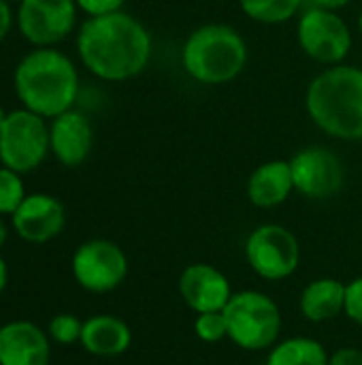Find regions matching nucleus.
I'll return each mask as SVG.
<instances>
[{"label":"nucleus","instance_id":"nucleus-29","mask_svg":"<svg viewBox=\"0 0 362 365\" xmlns=\"http://www.w3.org/2000/svg\"><path fill=\"white\" fill-rule=\"evenodd\" d=\"M6 282H9V267H6V261L0 257V295L6 289Z\"/></svg>","mask_w":362,"mask_h":365},{"label":"nucleus","instance_id":"nucleus-30","mask_svg":"<svg viewBox=\"0 0 362 365\" xmlns=\"http://www.w3.org/2000/svg\"><path fill=\"white\" fill-rule=\"evenodd\" d=\"M6 237H9V229H6L4 220L0 218V250H2V246L6 244Z\"/></svg>","mask_w":362,"mask_h":365},{"label":"nucleus","instance_id":"nucleus-10","mask_svg":"<svg viewBox=\"0 0 362 365\" xmlns=\"http://www.w3.org/2000/svg\"><path fill=\"white\" fill-rule=\"evenodd\" d=\"M290 169L294 190L316 201L335 197L346 182L344 165L337 154L320 145H312L297 152L290 158Z\"/></svg>","mask_w":362,"mask_h":365},{"label":"nucleus","instance_id":"nucleus-1","mask_svg":"<svg viewBox=\"0 0 362 365\" xmlns=\"http://www.w3.org/2000/svg\"><path fill=\"white\" fill-rule=\"evenodd\" d=\"M77 49L90 73L105 81H124L147 66L151 36L139 19L115 11L85 19L77 36Z\"/></svg>","mask_w":362,"mask_h":365},{"label":"nucleus","instance_id":"nucleus-32","mask_svg":"<svg viewBox=\"0 0 362 365\" xmlns=\"http://www.w3.org/2000/svg\"><path fill=\"white\" fill-rule=\"evenodd\" d=\"M358 28H361V34H362V13H361V17H358Z\"/></svg>","mask_w":362,"mask_h":365},{"label":"nucleus","instance_id":"nucleus-8","mask_svg":"<svg viewBox=\"0 0 362 365\" xmlns=\"http://www.w3.org/2000/svg\"><path fill=\"white\" fill-rule=\"evenodd\" d=\"M75 282L87 293H111L119 289L128 276V257L111 240H87L83 242L70 261Z\"/></svg>","mask_w":362,"mask_h":365},{"label":"nucleus","instance_id":"nucleus-12","mask_svg":"<svg viewBox=\"0 0 362 365\" xmlns=\"http://www.w3.org/2000/svg\"><path fill=\"white\" fill-rule=\"evenodd\" d=\"M233 293L228 276L209 263H192L179 276V295L194 314L224 310Z\"/></svg>","mask_w":362,"mask_h":365},{"label":"nucleus","instance_id":"nucleus-9","mask_svg":"<svg viewBox=\"0 0 362 365\" xmlns=\"http://www.w3.org/2000/svg\"><path fill=\"white\" fill-rule=\"evenodd\" d=\"M301 49L322 64H339L352 49V34L348 24L329 9L312 6L299 19Z\"/></svg>","mask_w":362,"mask_h":365},{"label":"nucleus","instance_id":"nucleus-20","mask_svg":"<svg viewBox=\"0 0 362 365\" xmlns=\"http://www.w3.org/2000/svg\"><path fill=\"white\" fill-rule=\"evenodd\" d=\"M243 13L260 24H284L297 15L303 0H239Z\"/></svg>","mask_w":362,"mask_h":365},{"label":"nucleus","instance_id":"nucleus-5","mask_svg":"<svg viewBox=\"0 0 362 365\" xmlns=\"http://www.w3.org/2000/svg\"><path fill=\"white\" fill-rule=\"evenodd\" d=\"M228 340L241 351H269L282 336V310L277 302L254 289L233 293L224 308Z\"/></svg>","mask_w":362,"mask_h":365},{"label":"nucleus","instance_id":"nucleus-22","mask_svg":"<svg viewBox=\"0 0 362 365\" xmlns=\"http://www.w3.org/2000/svg\"><path fill=\"white\" fill-rule=\"evenodd\" d=\"M194 334L205 344H218V342L226 340L228 338V329H226L224 310L196 314V319H194Z\"/></svg>","mask_w":362,"mask_h":365},{"label":"nucleus","instance_id":"nucleus-23","mask_svg":"<svg viewBox=\"0 0 362 365\" xmlns=\"http://www.w3.org/2000/svg\"><path fill=\"white\" fill-rule=\"evenodd\" d=\"M81 331H83V321H79L75 314H55L49 325H47V336L49 340L58 342V344H75L81 340Z\"/></svg>","mask_w":362,"mask_h":365},{"label":"nucleus","instance_id":"nucleus-28","mask_svg":"<svg viewBox=\"0 0 362 365\" xmlns=\"http://www.w3.org/2000/svg\"><path fill=\"white\" fill-rule=\"evenodd\" d=\"M314 6H318V9H329V11H337V9H341V6H346L350 0H309Z\"/></svg>","mask_w":362,"mask_h":365},{"label":"nucleus","instance_id":"nucleus-2","mask_svg":"<svg viewBox=\"0 0 362 365\" xmlns=\"http://www.w3.org/2000/svg\"><path fill=\"white\" fill-rule=\"evenodd\" d=\"M15 92L28 111L53 120L77 101L79 75L62 51L36 47L15 68Z\"/></svg>","mask_w":362,"mask_h":365},{"label":"nucleus","instance_id":"nucleus-31","mask_svg":"<svg viewBox=\"0 0 362 365\" xmlns=\"http://www.w3.org/2000/svg\"><path fill=\"white\" fill-rule=\"evenodd\" d=\"M4 122H6V113H4V109L0 107V130H2V126H4Z\"/></svg>","mask_w":362,"mask_h":365},{"label":"nucleus","instance_id":"nucleus-33","mask_svg":"<svg viewBox=\"0 0 362 365\" xmlns=\"http://www.w3.org/2000/svg\"><path fill=\"white\" fill-rule=\"evenodd\" d=\"M6 2H21V0H6Z\"/></svg>","mask_w":362,"mask_h":365},{"label":"nucleus","instance_id":"nucleus-7","mask_svg":"<svg viewBox=\"0 0 362 365\" xmlns=\"http://www.w3.org/2000/svg\"><path fill=\"white\" fill-rule=\"evenodd\" d=\"M49 152V128L45 118L17 109L6 113V122L0 130V160L2 167L30 173L34 171Z\"/></svg>","mask_w":362,"mask_h":365},{"label":"nucleus","instance_id":"nucleus-3","mask_svg":"<svg viewBox=\"0 0 362 365\" xmlns=\"http://www.w3.org/2000/svg\"><path fill=\"white\" fill-rule=\"evenodd\" d=\"M307 111L314 124L344 141L362 139V68L335 64L307 88Z\"/></svg>","mask_w":362,"mask_h":365},{"label":"nucleus","instance_id":"nucleus-4","mask_svg":"<svg viewBox=\"0 0 362 365\" xmlns=\"http://www.w3.org/2000/svg\"><path fill=\"white\" fill-rule=\"evenodd\" d=\"M181 62L186 73L198 83H228L245 68L247 45L235 28L226 24H207L186 38Z\"/></svg>","mask_w":362,"mask_h":365},{"label":"nucleus","instance_id":"nucleus-13","mask_svg":"<svg viewBox=\"0 0 362 365\" xmlns=\"http://www.w3.org/2000/svg\"><path fill=\"white\" fill-rule=\"evenodd\" d=\"M13 229L15 233L30 244H45L58 237L66 222L64 205L51 195H26L21 205L15 210Z\"/></svg>","mask_w":362,"mask_h":365},{"label":"nucleus","instance_id":"nucleus-11","mask_svg":"<svg viewBox=\"0 0 362 365\" xmlns=\"http://www.w3.org/2000/svg\"><path fill=\"white\" fill-rule=\"evenodd\" d=\"M77 21L75 0H21L17 24L36 47H49L66 38Z\"/></svg>","mask_w":362,"mask_h":365},{"label":"nucleus","instance_id":"nucleus-16","mask_svg":"<svg viewBox=\"0 0 362 365\" xmlns=\"http://www.w3.org/2000/svg\"><path fill=\"white\" fill-rule=\"evenodd\" d=\"M81 346L94 357H119L132 344V331L126 321L113 314H94L83 321Z\"/></svg>","mask_w":362,"mask_h":365},{"label":"nucleus","instance_id":"nucleus-19","mask_svg":"<svg viewBox=\"0 0 362 365\" xmlns=\"http://www.w3.org/2000/svg\"><path fill=\"white\" fill-rule=\"evenodd\" d=\"M329 351L322 342L307 336H292L275 342L267 351L265 365H326Z\"/></svg>","mask_w":362,"mask_h":365},{"label":"nucleus","instance_id":"nucleus-25","mask_svg":"<svg viewBox=\"0 0 362 365\" xmlns=\"http://www.w3.org/2000/svg\"><path fill=\"white\" fill-rule=\"evenodd\" d=\"M77 6L81 11H85L90 17H96V15H107V13H115L122 9L124 0H75Z\"/></svg>","mask_w":362,"mask_h":365},{"label":"nucleus","instance_id":"nucleus-18","mask_svg":"<svg viewBox=\"0 0 362 365\" xmlns=\"http://www.w3.org/2000/svg\"><path fill=\"white\" fill-rule=\"evenodd\" d=\"M344 306L346 284L331 276L312 280L299 297L301 317L309 323H329L344 314Z\"/></svg>","mask_w":362,"mask_h":365},{"label":"nucleus","instance_id":"nucleus-26","mask_svg":"<svg viewBox=\"0 0 362 365\" xmlns=\"http://www.w3.org/2000/svg\"><path fill=\"white\" fill-rule=\"evenodd\" d=\"M326 365H362V351L356 346H344L329 355Z\"/></svg>","mask_w":362,"mask_h":365},{"label":"nucleus","instance_id":"nucleus-14","mask_svg":"<svg viewBox=\"0 0 362 365\" xmlns=\"http://www.w3.org/2000/svg\"><path fill=\"white\" fill-rule=\"evenodd\" d=\"M49 336L30 321L0 327V365H49Z\"/></svg>","mask_w":362,"mask_h":365},{"label":"nucleus","instance_id":"nucleus-15","mask_svg":"<svg viewBox=\"0 0 362 365\" xmlns=\"http://www.w3.org/2000/svg\"><path fill=\"white\" fill-rule=\"evenodd\" d=\"M92 145L94 130L83 113L68 109L53 118L49 128V150L62 165L77 167L85 163L92 152Z\"/></svg>","mask_w":362,"mask_h":365},{"label":"nucleus","instance_id":"nucleus-21","mask_svg":"<svg viewBox=\"0 0 362 365\" xmlns=\"http://www.w3.org/2000/svg\"><path fill=\"white\" fill-rule=\"evenodd\" d=\"M23 199H26V190L19 173L0 167V216L2 214L13 216Z\"/></svg>","mask_w":362,"mask_h":365},{"label":"nucleus","instance_id":"nucleus-6","mask_svg":"<svg viewBox=\"0 0 362 365\" xmlns=\"http://www.w3.org/2000/svg\"><path fill=\"white\" fill-rule=\"evenodd\" d=\"M243 255L250 269L271 282L290 278L301 265V244L297 235L273 222L260 225L247 235Z\"/></svg>","mask_w":362,"mask_h":365},{"label":"nucleus","instance_id":"nucleus-24","mask_svg":"<svg viewBox=\"0 0 362 365\" xmlns=\"http://www.w3.org/2000/svg\"><path fill=\"white\" fill-rule=\"evenodd\" d=\"M344 314L354 323L362 327V276L350 280L346 284V306Z\"/></svg>","mask_w":362,"mask_h":365},{"label":"nucleus","instance_id":"nucleus-27","mask_svg":"<svg viewBox=\"0 0 362 365\" xmlns=\"http://www.w3.org/2000/svg\"><path fill=\"white\" fill-rule=\"evenodd\" d=\"M13 26V15H11V6L6 0H0V41L9 34Z\"/></svg>","mask_w":362,"mask_h":365},{"label":"nucleus","instance_id":"nucleus-17","mask_svg":"<svg viewBox=\"0 0 362 365\" xmlns=\"http://www.w3.org/2000/svg\"><path fill=\"white\" fill-rule=\"evenodd\" d=\"M294 190L290 160H269L254 169L247 180V199L260 210L282 205Z\"/></svg>","mask_w":362,"mask_h":365}]
</instances>
